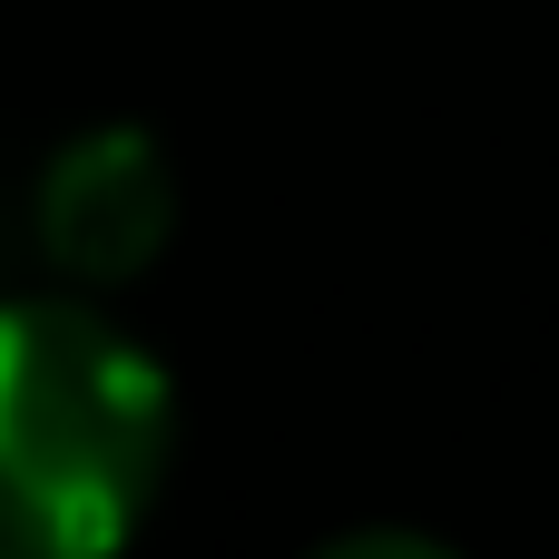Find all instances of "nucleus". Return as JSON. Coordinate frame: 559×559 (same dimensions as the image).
Listing matches in <instances>:
<instances>
[{"instance_id":"nucleus-1","label":"nucleus","mask_w":559,"mask_h":559,"mask_svg":"<svg viewBox=\"0 0 559 559\" xmlns=\"http://www.w3.org/2000/svg\"><path fill=\"white\" fill-rule=\"evenodd\" d=\"M167 373L79 295L0 305V559L118 550L167 481Z\"/></svg>"},{"instance_id":"nucleus-3","label":"nucleus","mask_w":559,"mask_h":559,"mask_svg":"<svg viewBox=\"0 0 559 559\" xmlns=\"http://www.w3.org/2000/svg\"><path fill=\"white\" fill-rule=\"evenodd\" d=\"M324 559H442V540H413V531H354V540H334Z\"/></svg>"},{"instance_id":"nucleus-2","label":"nucleus","mask_w":559,"mask_h":559,"mask_svg":"<svg viewBox=\"0 0 559 559\" xmlns=\"http://www.w3.org/2000/svg\"><path fill=\"white\" fill-rule=\"evenodd\" d=\"M29 236H39V255L79 295L138 285L167 255V236H177V167H167V147L147 128H88V138H69L39 167V187H29Z\"/></svg>"}]
</instances>
